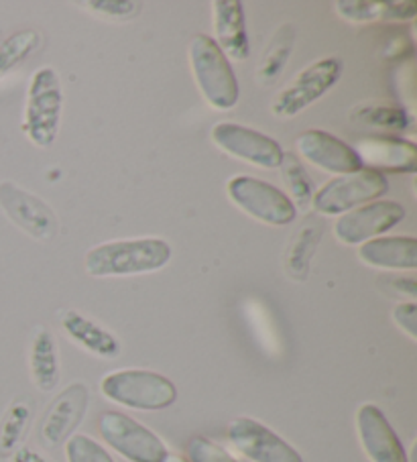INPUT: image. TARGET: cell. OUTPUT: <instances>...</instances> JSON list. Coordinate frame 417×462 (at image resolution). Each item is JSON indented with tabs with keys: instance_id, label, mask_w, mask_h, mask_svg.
Here are the masks:
<instances>
[{
	"instance_id": "obj_1",
	"label": "cell",
	"mask_w": 417,
	"mask_h": 462,
	"mask_svg": "<svg viewBox=\"0 0 417 462\" xmlns=\"http://www.w3.org/2000/svg\"><path fill=\"white\" fill-rule=\"evenodd\" d=\"M171 259V246L163 238L145 236L94 246L86 254V271L92 277H128L151 273Z\"/></svg>"
},
{
	"instance_id": "obj_2",
	"label": "cell",
	"mask_w": 417,
	"mask_h": 462,
	"mask_svg": "<svg viewBox=\"0 0 417 462\" xmlns=\"http://www.w3.org/2000/svg\"><path fill=\"white\" fill-rule=\"evenodd\" d=\"M100 389L110 402L141 411H162L171 408L178 400V389L173 381L145 369L110 373L102 379Z\"/></svg>"
},
{
	"instance_id": "obj_3",
	"label": "cell",
	"mask_w": 417,
	"mask_h": 462,
	"mask_svg": "<svg viewBox=\"0 0 417 462\" xmlns=\"http://www.w3.org/2000/svg\"><path fill=\"white\" fill-rule=\"evenodd\" d=\"M190 61L196 84L214 108L228 110L238 102L240 90L227 55L212 37L196 35L190 43Z\"/></svg>"
},
{
	"instance_id": "obj_4",
	"label": "cell",
	"mask_w": 417,
	"mask_h": 462,
	"mask_svg": "<svg viewBox=\"0 0 417 462\" xmlns=\"http://www.w3.org/2000/svg\"><path fill=\"white\" fill-rule=\"evenodd\" d=\"M63 110V90L58 71L39 68L31 78L23 131L37 147H51L58 139Z\"/></svg>"
},
{
	"instance_id": "obj_5",
	"label": "cell",
	"mask_w": 417,
	"mask_h": 462,
	"mask_svg": "<svg viewBox=\"0 0 417 462\" xmlns=\"http://www.w3.org/2000/svg\"><path fill=\"white\" fill-rule=\"evenodd\" d=\"M387 189L389 181L383 173L363 167L355 173L340 175V178L324 183L322 188L316 189L311 206L324 217H342L358 206L379 200L381 196L387 194Z\"/></svg>"
},
{
	"instance_id": "obj_6",
	"label": "cell",
	"mask_w": 417,
	"mask_h": 462,
	"mask_svg": "<svg viewBox=\"0 0 417 462\" xmlns=\"http://www.w3.org/2000/svg\"><path fill=\"white\" fill-rule=\"evenodd\" d=\"M342 76L340 58H324L301 69L290 84H287L277 98L273 100V115L282 118H293L314 102L324 98L332 88L338 84Z\"/></svg>"
},
{
	"instance_id": "obj_7",
	"label": "cell",
	"mask_w": 417,
	"mask_h": 462,
	"mask_svg": "<svg viewBox=\"0 0 417 462\" xmlns=\"http://www.w3.org/2000/svg\"><path fill=\"white\" fill-rule=\"evenodd\" d=\"M228 198L248 217L271 226H285L298 217L292 198L269 181L236 175L228 181Z\"/></svg>"
},
{
	"instance_id": "obj_8",
	"label": "cell",
	"mask_w": 417,
	"mask_h": 462,
	"mask_svg": "<svg viewBox=\"0 0 417 462\" xmlns=\"http://www.w3.org/2000/svg\"><path fill=\"white\" fill-rule=\"evenodd\" d=\"M100 434L112 450L131 462H163L170 457L162 438L126 413H104L100 418Z\"/></svg>"
},
{
	"instance_id": "obj_9",
	"label": "cell",
	"mask_w": 417,
	"mask_h": 462,
	"mask_svg": "<svg viewBox=\"0 0 417 462\" xmlns=\"http://www.w3.org/2000/svg\"><path fill=\"white\" fill-rule=\"evenodd\" d=\"M405 218V208L395 200H375L350 210L336 220V238L344 245H363L385 236Z\"/></svg>"
},
{
	"instance_id": "obj_10",
	"label": "cell",
	"mask_w": 417,
	"mask_h": 462,
	"mask_svg": "<svg viewBox=\"0 0 417 462\" xmlns=\"http://www.w3.org/2000/svg\"><path fill=\"white\" fill-rule=\"evenodd\" d=\"M212 141L224 153L263 170H275L283 162V149L275 139L243 125L218 123L212 129Z\"/></svg>"
},
{
	"instance_id": "obj_11",
	"label": "cell",
	"mask_w": 417,
	"mask_h": 462,
	"mask_svg": "<svg viewBox=\"0 0 417 462\" xmlns=\"http://www.w3.org/2000/svg\"><path fill=\"white\" fill-rule=\"evenodd\" d=\"M227 436L230 444L253 462H303L301 454L292 444L253 418L230 421Z\"/></svg>"
},
{
	"instance_id": "obj_12",
	"label": "cell",
	"mask_w": 417,
	"mask_h": 462,
	"mask_svg": "<svg viewBox=\"0 0 417 462\" xmlns=\"http://www.w3.org/2000/svg\"><path fill=\"white\" fill-rule=\"evenodd\" d=\"M88 402L90 393L84 383H71L55 397L39 426V440L45 448H58L70 436H74V430L86 416Z\"/></svg>"
},
{
	"instance_id": "obj_13",
	"label": "cell",
	"mask_w": 417,
	"mask_h": 462,
	"mask_svg": "<svg viewBox=\"0 0 417 462\" xmlns=\"http://www.w3.org/2000/svg\"><path fill=\"white\" fill-rule=\"evenodd\" d=\"M0 206L14 225L39 241H47L58 233V218L50 206L11 181L0 183Z\"/></svg>"
},
{
	"instance_id": "obj_14",
	"label": "cell",
	"mask_w": 417,
	"mask_h": 462,
	"mask_svg": "<svg viewBox=\"0 0 417 462\" xmlns=\"http://www.w3.org/2000/svg\"><path fill=\"white\" fill-rule=\"evenodd\" d=\"M358 440L371 462H409L403 444L385 413L375 403H363L357 411Z\"/></svg>"
},
{
	"instance_id": "obj_15",
	"label": "cell",
	"mask_w": 417,
	"mask_h": 462,
	"mask_svg": "<svg viewBox=\"0 0 417 462\" xmlns=\"http://www.w3.org/2000/svg\"><path fill=\"white\" fill-rule=\"evenodd\" d=\"M298 151L306 162L328 173L347 175L363 170L357 151L326 131H303L298 137Z\"/></svg>"
},
{
	"instance_id": "obj_16",
	"label": "cell",
	"mask_w": 417,
	"mask_h": 462,
	"mask_svg": "<svg viewBox=\"0 0 417 462\" xmlns=\"http://www.w3.org/2000/svg\"><path fill=\"white\" fill-rule=\"evenodd\" d=\"M360 163L379 173H413L417 170V147L397 137H366L355 147Z\"/></svg>"
},
{
	"instance_id": "obj_17",
	"label": "cell",
	"mask_w": 417,
	"mask_h": 462,
	"mask_svg": "<svg viewBox=\"0 0 417 462\" xmlns=\"http://www.w3.org/2000/svg\"><path fill=\"white\" fill-rule=\"evenodd\" d=\"M212 9L216 45L220 47V51L227 58L246 61L248 55H251V43H248L243 3H238V0H216Z\"/></svg>"
},
{
	"instance_id": "obj_18",
	"label": "cell",
	"mask_w": 417,
	"mask_h": 462,
	"mask_svg": "<svg viewBox=\"0 0 417 462\" xmlns=\"http://www.w3.org/2000/svg\"><path fill=\"white\" fill-rule=\"evenodd\" d=\"M358 257L376 269H407L417 267L415 236H379L360 245Z\"/></svg>"
},
{
	"instance_id": "obj_19",
	"label": "cell",
	"mask_w": 417,
	"mask_h": 462,
	"mask_svg": "<svg viewBox=\"0 0 417 462\" xmlns=\"http://www.w3.org/2000/svg\"><path fill=\"white\" fill-rule=\"evenodd\" d=\"M61 326L68 337L88 353L100 358H116L120 355V342L115 334L76 310H68L61 314Z\"/></svg>"
},
{
	"instance_id": "obj_20",
	"label": "cell",
	"mask_w": 417,
	"mask_h": 462,
	"mask_svg": "<svg viewBox=\"0 0 417 462\" xmlns=\"http://www.w3.org/2000/svg\"><path fill=\"white\" fill-rule=\"evenodd\" d=\"M31 377H33L39 392H53L60 383V353L53 334L47 328H39L31 342L29 353Z\"/></svg>"
},
{
	"instance_id": "obj_21",
	"label": "cell",
	"mask_w": 417,
	"mask_h": 462,
	"mask_svg": "<svg viewBox=\"0 0 417 462\" xmlns=\"http://www.w3.org/2000/svg\"><path fill=\"white\" fill-rule=\"evenodd\" d=\"M336 13L348 23L371 21H412L417 14V5L412 0L403 3H376V0H340Z\"/></svg>"
},
{
	"instance_id": "obj_22",
	"label": "cell",
	"mask_w": 417,
	"mask_h": 462,
	"mask_svg": "<svg viewBox=\"0 0 417 462\" xmlns=\"http://www.w3.org/2000/svg\"><path fill=\"white\" fill-rule=\"evenodd\" d=\"M324 226L316 220H308L298 233H295L293 241L287 249V259H285V269L290 277L295 282H306L310 273L311 259L318 251V245L322 241Z\"/></svg>"
},
{
	"instance_id": "obj_23",
	"label": "cell",
	"mask_w": 417,
	"mask_h": 462,
	"mask_svg": "<svg viewBox=\"0 0 417 462\" xmlns=\"http://www.w3.org/2000/svg\"><path fill=\"white\" fill-rule=\"evenodd\" d=\"M350 118L358 125L375 126L381 131H405L409 126V116L403 108L389 102H366V105H358L350 113Z\"/></svg>"
},
{
	"instance_id": "obj_24",
	"label": "cell",
	"mask_w": 417,
	"mask_h": 462,
	"mask_svg": "<svg viewBox=\"0 0 417 462\" xmlns=\"http://www.w3.org/2000/svg\"><path fill=\"white\" fill-rule=\"evenodd\" d=\"M31 421V405L25 402L13 403L9 411L0 421V457L6 458L19 448L23 436L29 430Z\"/></svg>"
},
{
	"instance_id": "obj_25",
	"label": "cell",
	"mask_w": 417,
	"mask_h": 462,
	"mask_svg": "<svg viewBox=\"0 0 417 462\" xmlns=\"http://www.w3.org/2000/svg\"><path fill=\"white\" fill-rule=\"evenodd\" d=\"M293 42H295V33L292 25H283L277 31L275 37L269 45L267 53H264L263 63L259 68V76L264 84H271L273 79H277V76L282 74L287 60H290L292 50H293Z\"/></svg>"
},
{
	"instance_id": "obj_26",
	"label": "cell",
	"mask_w": 417,
	"mask_h": 462,
	"mask_svg": "<svg viewBox=\"0 0 417 462\" xmlns=\"http://www.w3.org/2000/svg\"><path fill=\"white\" fill-rule=\"evenodd\" d=\"M282 173H283V181L285 186L290 188L292 198H293V206L295 208H306V206L311 204L316 194V186L314 181L306 171V167L301 165V162L293 153H283V162H282Z\"/></svg>"
},
{
	"instance_id": "obj_27",
	"label": "cell",
	"mask_w": 417,
	"mask_h": 462,
	"mask_svg": "<svg viewBox=\"0 0 417 462\" xmlns=\"http://www.w3.org/2000/svg\"><path fill=\"white\" fill-rule=\"evenodd\" d=\"M39 43H42V37L35 29L19 31V33L3 42V45H0V78L9 74L14 66H19L29 53H33Z\"/></svg>"
},
{
	"instance_id": "obj_28",
	"label": "cell",
	"mask_w": 417,
	"mask_h": 462,
	"mask_svg": "<svg viewBox=\"0 0 417 462\" xmlns=\"http://www.w3.org/2000/svg\"><path fill=\"white\" fill-rule=\"evenodd\" d=\"M68 462H115L102 446L90 436L74 434L66 442Z\"/></svg>"
},
{
	"instance_id": "obj_29",
	"label": "cell",
	"mask_w": 417,
	"mask_h": 462,
	"mask_svg": "<svg viewBox=\"0 0 417 462\" xmlns=\"http://www.w3.org/2000/svg\"><path fill=\"white\" fill-rule=\"evenodd\" d=\"M188 454L191 462H238L230 454L204 436H196L190 440Z\"/></svg>"
},
{
	"instance_id": "obj_30",
	"label": "cell",
	"mask_w": 417,
	"mask_h": 462,
	"mask_svg": "<svg viewBox=\"0 0 417 462\" xmlns=\"http://www.w3.org/2000/svg\"><path fill=\"white\" fill-rule=\"evenodd\" d=\"M88 9L104 14V17L128 19L141 11V5L133 3V0H92V3H88Z\"/></svg>"
},
{
	"instance_id": "obj_31",
	"label": "cell",
	"mask_w": 417,
	"mask_h": 462,
	"mask_svg": "<svg viewBox=\"0 0 417 462\" xmlns=\"http://www.w3.org/2000/svg\"><path fill=\"white\" fill-rule=\"evenodd\" d=\"M393 320H395L401 330L407 332L409 338H417V306L413 301H409V304H399L393 310Z\"/></svg>"
},
{
	"instance_id": "obj_32",
	"label": "cell",
	"mask_w": 417,
	"mask_h": 462,
	"mask_svg": "<svg viewBox=\"0 0 417 462\" xmlns=\"http://www.w3.org/2000/svg\"><path fill=\"white\" fill-rule=\"evenodd\" d=\"M391 285H395V291L397 293H403L407 298H415L417 296V283L413 277H397V280H393Z\"/></svg>"
},
{
	"instance_id": "obj_33",
	"label": "cell",
	"mask_w": 417,
	"mask_h": 462,
	"mask_svg": "<svg viewBox=\"0 0 417 462\" xmlns=\"http://www.w3.org/2000/svg\"><path fill=\"white\" fill-rule=\"evenodd\" d=\"M13 462H50V460L42 457L37 450L29 448V446H21V448L14 450Z\"/></svg>"
},
{
	"instance_id": "obj_34",
	"label": "cell",
	"mask_w": 417,
	"mask_h": 462,
	"mask_svg": "<svg viewBox=\"0 0 417 462\" xmlns=\"http://www.w3.org/2000/svg\"><path fill=\"white\" fill-rule=\"evenodd\" d=\"M163 462H188V460L178 457V454H170V457H167Z\"/></svg>"
}]
</instances>
